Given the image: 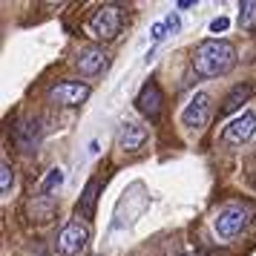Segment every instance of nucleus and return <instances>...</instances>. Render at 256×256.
Segmentation results:
<instances>
[{"label": "nucleus", "mask_w": 256, "mask_h": 256, "mask_svg": "<svg viewBox=\"0 0 256 256\" xmlns=\"http://www.w3.org/2000/svg\"><path fill=\"white\" fill-rule=\"evenodd\" d=\"M236 66V46L230 40H219V38H208L202 40L193 52V70L202 78H219Z\"/></svg>", "instance_id": "nucleus-1"}, {"label": "nucleus", "mask_w": 256, "mask_h": 256, "mask_svg": "<svg viewBox=\"0 0 256 256\" xmlns=\"http://www.w3.org/2000/svg\"><path fill=\"white\" fill-rule=\"evenodd\" d=\"M124 29V9L121 6H112V3H104L98 6L90 18V32L98 40H116Z\"/></svg>", "instance_id": "nucleus-2"}, {"label": "nucleus", "mask_w": 256, "mask_h": 256, "mask_svg": "<svg viewBox=\"0 0 256 256\" xmlns=\"http://www.w3.org/2000/svg\"><path fill=\"white\" fill-rule=\"evenodd\" d=\"M248 222H250V208L242 204V202H230V204H224V208L216 213L213 230H216V236H222V239H233V236H239V233L248 228Z\"/></svg>", "instance_id": "nucleus-3"}, {"label": "nucleus", "mask_w": 256, "mask_h": 256, "mask_svg": "<svg viewBox=\"0 0 256 256\" xmlns=\"http://www.w3.org/2000/svg\"><path fill=\"white\" fill-rule=\"evenodd\" d=\"M90 236L92 233H90V224L86 222H81V219L66 222L58 233V250L64 256H81V250L90 244Z\"/></svg>", "instance_id": "nucleus-4"}, {"label": "nucleus", "mask_w": 256, "mask_h": 256, "mask_svg": "<svg viewBox=\"0 0 256 256\" xmlns=\"http://www.w3.org/2000/svg\"><path fill=\"white\" fill-rule=\"evenodd\" d=\"M90 84H81V81H60L55 86H49V101L52 104H60V106H81L86 98H90Z\"/></svg>", "instance_id": "nucleus-5"}, {"label": "nucleus", "mask_w": 256, "mask_h": 256, "mask_svg": "<svg viewBox=\"0 0 256 256\" xmlns=\"http://www.w3.org/2000/svg\"><path fill=\"white\" fill-rule=\"evenodd\" d=\"M210 116H213V101H210V95L196 92L190 98V104L184 106V112H182V124L190 127V130H204Z\"/></svg>", "instance_id": "nucleus-6"}, {"label": "nucleus", "mask_w": 256, "mask_h": 256, "mask_svg": "<svg viewBox=\"0 0 256 256\" xmlns=\"http://www.w3.org/2000/svg\"><path fill=\"white\" fill-rule=\"evenodd\" d=\"M256 132V116L254 112H242L239 118H233L228 127L222 130V141L230 144V147H239L244 141H250Z\"/></svg>", "instance_id": "nucleus-7"}, {"label": "nucleus", "mask_w": 256, "mask_h": 256, "mask_svg": "<svg viewBox=\"0 0 256 256\" xmlns=\"http://www.w3.org/2000/svg\"><path fill=\"white\" fill-rule=\"evenodd\" d=\"M147 136H150V132H147L144 124H138V121H124V124L118 127L116 144H118V150H124V152H138L141 147H144Z\"/></svg>", "instance_id": "nucleus-8"}, {"label": "nucleus", "mask_w": 256, "mask_h": 256, "mask_svg": "<svg viewBox=\"0 0 256 256\" xmlns=\"http://www.w3.org/2000/svg\"><path fill=\"white\" fill-rule=\"evenodd\" d=\"M162 104H164V95H162V86L158 84H144L141 86L138 98H136V110H138L144 118H150V121H156V118L162 116Z\"/></svg>", "instance_id": "nucleus-9"}, {"label": "nucleus", "mask_w": 256, "mask_h": 256, "mask_svg": "<svg viewBox=\"0 0 256 256\" xmlns=\"http://www.w3.org/2000/svg\"><path fill=\"white\" fill-rule=\"evenodd\" d=\"M75 66L81 70V75H98V72L106 66V52L101 46H81L78 49V55H75Z\"/></svg>", "instance_id": "nucleus-10"}, {"label": "nucleus", "mask_w": 256, "mask_h": 256, "mask_svg": "<svg viewBox=\"0 0 256 256\" xmlns=\"http://www.w3.org/2000/svg\"><path fill=\"white\" fill-rule=\"evenodd\" d=\"M254 95H256V84H236L230 92H228L224 104H222V116H230V112H236V110H239L242 104H248Z\"/></svg>", "instance_id": "nucleus-11"}, {"label": "nucleus", "mask_w": 256, "mask_h": 256, "mask_svg": "<svg viewBox=\"0 0 256 256\" xmlns=\"http://www.w3.org/2000/svg\"><path fill=\"white\" fill-rule=\"evenodd\" d=\"M40 124H38V118H26V121H20V127L14 130V141H18V147L24 152H32L38 144V132H40Z\"/></svg>", "instance_id": "nucleus-12"}, {"label": "nucleus", "mask_w": 256, "mask_h": 256, "mask_svg": "<svg viewBox=\"0 0 256 256\" xmlns=\"http://www.w3.org/2000/svg\"><path fill=\"white\" fill-rule=\"evenodd\" d=\"M98 193H101V182H90V184L84 187V193H81V198H78V216L81 219H92L95 216V204H98Z\"/></svg>", "instance_id": "nucleus-13"}, {"label": "nucleus", "mask_w": 256, "mask_h": 256, "mask_svg": "<svg viewBox=\"0 0 256 256\" xmlns=\"http://www.w3.org/2000/svg\"><path fill=\"white\" fill-rule=\"evenodd\" d=\"M29 210H32V219H38V222H49L52 216H55V198L46 196V193H38V196L32 198Z\"/></svg>", "instance_id": "nucleus-14"}, {"label": "nucleus", "mask_w": 256, "mask_h": 256, "mask_svg": "<svg viewBox=\"0 0 256 256\" xmlns=\"http://www.w3.org/2000/svg\"><path fill=\"white\" fill-rule=\"evenodd\" d=\"M239 29H244V32L256 29V0H242L239 3Z\"/></svg>", "instance_id": "nucleus-15"}, {"label": "nucleus", "mask_w": 256, "mask_h": 256, "mask_svg": "<svg viewBox=\"0 0 256 256\" xmlns=\"http://www.w3.org/2000/svg\"><path fill=\"white\" fill-rule=\"evenodd\" d=\"M12 184H14V170H12L9 162H3L0 164V193L9 196V193H12Z\"/></svg>", "instance_id": "nucleus-16"}, {"label": "nucleus", "mask_w": 256, "mask_h": 256, "mask_svg": "<svg viewBox=\"0 0 256 256\" xmlns=\"http://www.w3.org/2000/svg\"><path fill=\"white\" fill-rule=\"evenodd\" d=\"M60 184H64V170L55 167V170H49V176L40 182V193H46V196H49V193H52L55 187H60Z\"/></svg>", "instance_id": "nucleus-17"}, {"label": "nucleus", "mask_w": 256, "mask_h": 256, "mask_svg": "<svg viewBox=\"0 0 256 256\" xmlns=\"http://www.w3.org/2000/svg\"><path fill=\"white\" fill-rule=\"evenodd\" d=\"M228 26H230L228 18H216V20H210V32H213V35H219V32H228Z\"/></svg>", "instance_id": "nucleus-18"}, {"label": "nucleus", "mask_w": 256, "mask_h": 256, "mask_svg": "<svg viewBox=\"0 0 256 256\" xmlns=\"http://www.w3.org/2000/svg\"><path fill=\"white\" fill-rule=\"evenodd\" d=\"M164 32H167V26H164V24H156V26H152V40H156V44H162L164 38H167Z\"/></svg>", "instance_id": "nucleus-19"}, {"label": "nucleus", "mask_w": 256, "mask_h": 256, "mask_svg": "<svg viewBox=\"0 0 256 256\" xmlns=\"http://www.w3.org/2000/svg\"><path fill=\"white\" fill-rule=\"evenodd\" d=\"M164 26H167V29H170V32H178V26H182V24H178V14H167V20H164Z\"/></svg>", "instance_id": "nucleus-20"}, {"label": "nucleus", "mask_w": 256, "mask_h": 256, "mask_svg": "<svg viewBox=\"0 0 256 256\" xmlns=\"http://www.w3.org/2000/svg\"><path fill=\"white\" fill-rule=\"evenodd\" d=\"M190 6H196L193 0H178V9H190Z\"/></svg>", "instance_id": "nucleus-21"}, {"label": "nucleus", "mask_w": 256, "mask_h": 256, "mask_svg": "<svg viewBox=\"0 0 256 256\" xmlns=\"http://www.w3.org/2000/svg\"><path fill=\"white\" fill-rule=\"evenodd\" d=\"M248 182H250V187L256 190V173H250V176H248Z\"/></svg>", "instance_id": "nucleus-22"}]
</instances>
